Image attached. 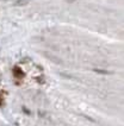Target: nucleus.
<instances>
[{
  "label": "nucleus",
  "instance_id": "obj_1",
  "mask_svg": "<svg viewBox=\"0 0 124 126\" xmlns=\"http://www.w3.org/2000/svg\"><path fill=\"white\" fill-rule=\"evenodd\" d=\"M29 0H18L17 2H16V5H25V4H28Z\"/></svg>",
  "mask_w": 124,
  "mask_h": 126
}]
</instances>
